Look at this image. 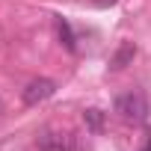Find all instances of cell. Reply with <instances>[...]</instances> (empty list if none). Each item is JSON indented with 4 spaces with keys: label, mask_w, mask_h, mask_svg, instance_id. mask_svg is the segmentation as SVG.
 I'll return each mask as SVG.
<instances>
[{
    "label": "cell",
    "mask_w": 151,
    "mask_h": 151,
    "mask_svg": "<svg viewBox=\"0 0 151 151\" xmlns=\"http://www.w3.org/2000/svg\"><path fill=\"white\" fill-rule=\"evenodd\" d=\"M116 113H119V119H124L130 124H142L148 119V101L142 92H124L116 98Z\"/></svg>",
    "instance_id": "cell-1"
},
{
    "label": "cell",
    "mask_w": 151,
    "mask_h": 151,
    "mask_svg": "<svg viewBox=\"0 0 151 151\" xmlns=\"http://www.w3.org/2000/svg\"><path fill=\"white\" fill-rule=\"evenodd\" d=\"M53 92H56V83H53V80H47V77H36V80H30V83L24 86L21 101H24L27 107H39V104H45Z\"/></svg>",
    "instance_id": "cell-2"
},
{
    "label": "cell",
    "mask_w": 151,
    "mask_h": 151,
    "mask_svg": "<svg viewBox=\"0 0 151 151\" xmlns=\"http://www.w3.org/2000/svg\"><path fill=\"white\" fill-rule=\"evenodd\" d=\"M39 151H71V136L65 130H42L36 136Z\"/></svg>",
    "instance_id": "cell-3"
},
{
    "label": "cell",
    "mask_w": 151,
    "mask_h": 151,
    "mask_svg": "<svg viewBox=\"0 0 151 151\" xmlns=\"http://www.w3.org/2000/svg\"><path fill=\"white\" fill-rule=\"evenodd\" d=\"M56 33H59V39H62V45H65V50H77V39H74V30H71V24L65 21V18H56Z\"/></svg>",
    "instance_id": "cell-4"
},
{
    "label": "cell",
    "mask_w": 151,
    "mask_h": 151,
    "mask_svg": "<svg viewBox=\"0 0 151 151\" xmlns=\"http://www.w3.org/2000/svg\"><path fill=\"white\" fill-rule=\"evenodd\" d=\"M133 56H136V47H133L130 42H124V45L116 50V56H113V68H124V65H127Z\"/></svg>",
    "instance_id": "cell-5"
},
{
    "label": "cell",
    "mask_w": 151,
    "mask_h": 151,
    "mask_svg": "<svg viewBox=\"0 0 151 151\" xmlns=\"http://www.w3.org/2000/svg\"><path fill=\"white\" fill-rule=\"evenodd\" d=\"M83 122L92 127V130H101V122H104V113L101 110H86L83 113Z\"/></svg>",
    "instance_id": "cell-6"
},
{
    "label": "cell",
    "mask_w": 151,
    "mask_h": 151,
    "mask_svg": "<svg viewBox=\"0 0 151 151\" xmlns=\"http://www.w3.org/2000/svg\"><path fill=\"white\" fill-rule=\"evenodd\" d=\"M142 151H151V133H148V139H145V148Z\"/></svg>",
    "instance_id": "cell-7"
},
{
    "label": "cell",
    "mask_w": 151,
    "mask_h": 151,
    "mask_svg": "<svg viewBox=\"0 0 151 151\" xmlns=\"http://www.w3.org/2000/svg\"><path fill=\"white\" fill-rule=\"evenodd\" d=\"M0 119H3V101H0Z\"/></svg>",
    "instance_id": "cell-8"
}]
</instances>
